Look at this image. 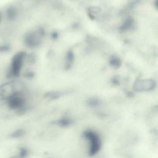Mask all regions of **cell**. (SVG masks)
<instances>
[{"label":"cell","instance_id":"obj_3","mask_svg":"<svg viewBox=\"0 0 158 158\" xmlns=\"http://www.w3.org/2000/svg\"><path fill=\"white\" fill-rule=\"evenodd\" d=\"M6 101L10 109L17 110L22 109L25 104V98L23 94V91L12 94L7 98Z\"/></svg>","mask_w":158,"mask_h":158},{"label":"cell","instance_id":"obj_1","mask_svg":"<svg viewBox=\"0 0 158 158\" xmlns=\"http://www.w3.org/2000/svg\"><path fill=\"white\" fill-rule=\"evenodd\" d=\"M23 84L17 80L10 81L0 86V101H6L12 94L23 91Z\"/></svg>","mask_w":158,"mask_h":158},{"label":"cell","instance_id":"obj_7","mask_svg":"<svg viewBox=\"0 0 158 158\" xmlns=\"http://www.w3.org/2000/svg\"><path fill=\"white\" fill-rule=\"evenodd\" d=\"M10 49V47L8 44H2L0 45V52H8Z\"/></svg>","mask_w":158,"mask_h":158},{"label":"cell","instance_id":"obj_4","mask_svg":"<svg viewBox=\"0 0 158 158\" xmlns=\"http://www.w3.org/2000/svg\"><path fill=\"white\" fill-rule=\"evenodd\" d=\"M85 136L89 141L90 154H95L99 151L101 146V142L98 135L93 131H88L85 133Z\"/></svg>","mask_w":158,"mask_h":158},{"label":"cell","instance_id":"obj_6","mask_svg":"<svg viewBox=\"0 0 158 158\" xmlns=\"http://www.w3.org/2000/svg\"><path fill=\"white\" fill-rule=\"evenodd\" d=\"M17 15V10L15 7L10 6L7 9L6 17L9 20H14Z\"/></svg>","mask_w":158,"mask_h":158},{"label":"cell","instance_id":"obj_8","mask_svg":"<svg viewBox=\"0 0 158 158\" xmlns=\"http://www.w3.org/2000/svg\"><path fill=\"white\" fill-rule=\"evenodd\" d=\"M0 21H1V12H0Z\"/></svg>","mask_w":158,"mask_h":158},{"label":"cell","instance_id":"obj_5","mask_svg":"<svg viewBox=\"0 0 158 158\" xmlns=\"http://www.w3.org/2000/svg\"><path fill=\"white\" fill-rule=\"evenodd\" d=\"M156 85L155 82L151 80H140L136 81L135 88L138 91H146L152 89Z\"/></svg>","mask_w":158,"mask_h":158},{"label":"cell","instance_id":"obj_2","mask_svg":"<svg viewBox=\"0 0 158 158\" xmlns=\"http://www.w3.org/2000/svg\"><path fill=\"white\" fill-rule=\"evenodd\" d=\"M25 57V53L24 52H19L12 57L7 73L9 78H15L19 76Z\"/></svg>","mask_w":158,"mask_h":158}]
</instances>
